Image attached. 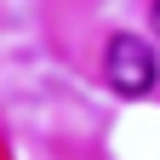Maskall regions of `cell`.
<instances>
[{"mask_svg": "<svg viewBox=\"0 0 160 160\" xmlns=\"http://www.w3.org/2000/svg\"><path fill=\"white\" fill-rule=\"evenodd\" d=\"M103 74H109V86L120 97H143L154 86V52H149V40H137V34H114L109 40V52H103Z\"/></svg>", "mask_w": 160, "mask_h": 160, "instance_id": "6da1fadb", "label": "cell"}, {"mask_svg": "<svg viewBox=\"0 0 160 160\" xmlns=\"http://www.w3.org/2000/svg\"><path fill=\"white\" fill-rule=\"evenodd\" d=\"M154 29H160V0H154Z\"/></svg>", "mask_w": 160, "mask_h": 160, "instance_id": "7a4b0ae2", "label": "cell"}]
</instances>
